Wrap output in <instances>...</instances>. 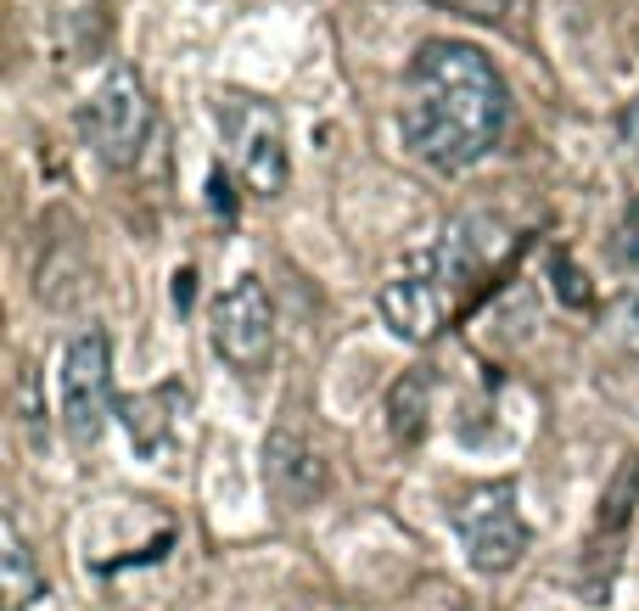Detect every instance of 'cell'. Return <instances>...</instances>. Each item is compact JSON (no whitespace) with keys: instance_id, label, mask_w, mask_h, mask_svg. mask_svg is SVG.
<instances>
[{"instance_id":"6da1fadb","label":"cell","mask_w":639,"mask_h":611,"mask_svg":"<svg viewBox=\"0 0 639 611\" xmlns=\"http://www.w3.org/2000/svg\"><path fill=\"white\" fill-rule=\"evenodd\" d=\"M415 96L404 107V146L432 169H471L505 129V85L466 40H426L415 51Z\"/></svg>"},{"instance_id":"8992f818","label":"cell","mask_w":639,"mask_h":611,"mask_svg":"<svg viewBox=\"0 0 639 611\" xmlns=\"http://www.w3.org/2000/svg\"><path fill=\"white\" fill-rule=\"evenodd\" d=\"M85 129H90V146H96L113 169H129L141 157L146 135H152V101H146V85L135 79L129 68L107 73V85L90 96L85 107Z\"/></svg>"},{"instance_id":"8fae6325","label":"cell","mask_w":639,"mask_h":611,"mask_svg":"<svg viewBox=\"0 0 639 611\" xmlns=\"http://www.w3.org/2000/svg\"><path fill=\"white\" fill-rule=\"evenodd\" d=\"M242 163H247V185L258 197H275L286 185V146H281V124L270 113H253V129L242 135Z\"/></svg>"},{"instance_id":"52a82bcc","label":"cell","mask_w":639,"mask_h":611,"mask_svg":"<svg viewBox=\"0 0 639 611\" xmlns=\"http://www.w3.org/2000/svg\"><path fill=\"white\" fill-rule=\"evenodd\" d=\"M264 483H270V494L281 499L286 511H309V505L326 499V483H331L326 455H320L303 432L275 427L270 438H264Z\"/></svg>"},{"instance_id":"2e32d148","label":"cell","mask_w":639,"mask_h":611,"mask_svg":"<svg viewBox=\"0 0 639 611\" xmlns=\"http://www.w3.org/2000/svg\"><path fill=\"white\" fill-rule=\"evenodd\" d=\"M191 298H197V275L180 270L174 275V309H191Z\"/></svg>"},{"instance_id":"5b68a950","label":"cell","mask_w":639,"mask_h":611,"mask_svg":"<svg viewBox=\"0 0 639 611\" xmlns=\"http://www.w3.org/2000/svg\"><path fill=\"white\" fill-rule=\"evenodd\" d=\"M213 348L225 365H236L242 376H258L275 354V303L264 292L258 275H242L225 298L213 303Z\"/></svg>"},{"instance_id":"3957f363","label":"cell","mask_w":639,"mask_h":611,"mask_svg":"<svg viewBox=\"0 0 639 611\" xmlns=\"http://www.w3.org/2000/svg\"><path fill=\"white\" fill-rule=\"evenodd\" d=\"M107 415H113V359H107V337L90 326L62 354V427L85 449L107 432Z\"/></svg>"},{"instance_id":"4fadbf2b","label":"cell","mask_w":639,"mask_h":611,"mask_svg":"<svg viewBox=\"0 0 639 611\" xmlns=\"http://www.w3.org/2000/svg\"><path fill=\"white\" fill-rule=\"evenodd\" d=\"M606 326L617 331V342H623L628 354H639V286H623V292L611 298Z\"/></svg>"},{"instance_id":"5bb4252c","label":"cell","mask_w":639,"mask_h":611,"mask_svg":"<svg viewBox=\"0 0 639 611\" xmlns=\"http://www.w3.org/2000/svg\"><path fill=\"white\" fill-rule=\"evenodd\" d=\"M550 270H555V292H561V303L583 309V303H589V281H578L572 258H567V253H555V258H550Z\"/></svg>"},{"instance_id":"7a4b0ae2","label":"cell","mask_w":639,"mask_h":611,"mask_svg":"<svg viewBox=\"0 0 639 611\" xmlns=\"http://www.w3.org/2000/svg\"><path fill=\"white\" fill-rule=\"evenodd\" d=\"M477 275H483V253L471 247L466 225H460V230H449L438 247L404 258V264L382 281L376 309H382V320H387L393 337L432 342L449 320H455V309L466 303V292H471Z\"/></svg>"},{"instance_id":"ba28073f","label":"cell","mask_w":639,"mask_h":611,"mask_svg":"<svg viewBox=\"0 0 639 611\" xmlns=\"http://www.w3.org/2000/svg\"><path fill=\"white\" fill-rule=\"evenodd\" d=\"M180 410H185V387L180 382H157L152 393H135L124 404V432L135 443L141 460H169L174 432H180Z\"/></svg>"},{"instance_id":"277c9868","label":"cell","mask_w":639,"mask_h":611,"mask_svg":"<svg viewBox=\"0 0 639 611\" xmlns=\"http://www.w3.org/2000/svg\"><path fill=\"white\" fill-rule=\"evenodd\" d=\"M455 533L466 544V561L477 572H511L527 555V527L516 516V494L499 488H471L455 505Z\"/></svg>"},{"instance_id":"30bf717a","label":"cell","mask_w":639,"mask_h":611,"mask_svg":"<svg viewBox=\"0 0 639 611\" xmlns=\"http://www.w3.org/2000/svg\"><path fill=\"white\" fill-rule=\"evenodd\" d=\"M426 427H432V376L410 370V376H398V382L387 387V432H393L404 449H415V443L426 438Z\"/></svg>"},{"instance_id":"9c48e42d","label":"cell","mask_w":639,"mask_h":611,"mask_svg":"<svg viewBox=\"0 0 639 611\" xmlns=\"http://www.w3.org/2000/svg\"><path fill=\"white\" fill-rule=\"evenodd\" d=\"M634 505H639V460H617L611 471V483L600 488V511H595V550L617 555V544L628 539V527H634Z\"/></svg>"},{"instance_id":"7c38bea8","label":"cell","mask_w":639,"mask_h":611,"mask_svg":"<svg viewBox=\"0 0 639 611\" xmlns=\"http://www.w3.org/2000/svg\"><path fill=\"white\" fill-rule=\"evenodd\" d=\"M0 595L6 611H29V600L40 595V567H34V550L23 544L12 516H0Z\"/></svg>"},{"instance_id":"9a60e30c","label":"cell","mask_w":639,"mask_h":611,"mask_svg":"<svg viewBox=\"0 0 639 611\" xmlns=\"http://www.w3.org/2000/svg\"><path fill=\"white\" fill-rule=\"evenodd\" d=\"M443 12H460V17H477V23H499V17L511 12V0H432Z\"/></svg>"}]
</instances>
